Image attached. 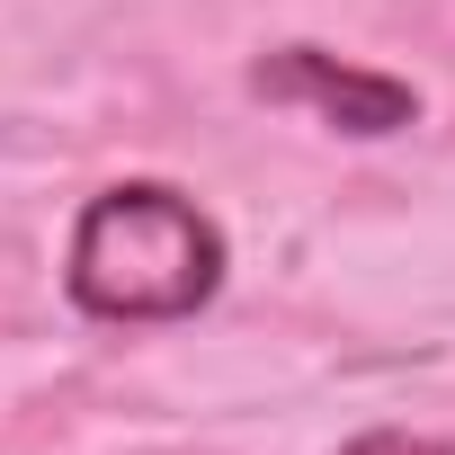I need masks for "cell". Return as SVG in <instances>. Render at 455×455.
Wrapping results in <instances>:
<instances>
[{
	"mask_svg": "<svg viewBox=\"0 0 455 455\" xmlns=\"http://www.w3.org/2000/svg\"><path fill=\"white\" fill-rule=\"evenodd\" d=\"M339 455H455L446 437H411V428H366V437H348Z\"/></svg>",
	"mask_w": 455,
	"mask_h": 455,
	"instance_id": "cell-3",
	"label": "cell"
},
{
	"mask_svg": "<svg viewBox=\"0 0 455 455\" xmlns=\"http://www.w3.org/2000/svg\"><path fill=\"white\" fill-rule=\"evenodd\" d=\"M251 90L259 99H304V108H322L339 134H402L411 116H419V90L411 81H393V72H366V63H339V54H322V45H277V54H259L251 63Z\"/></svg>",
	"mask_w": 455,
	"mask_h": 455,
	"instance_id": "cell-2",
	"label": "cell"
},
{
	"mask_svg": "<svg viewBox=\"0 0 455 455\" xmlns=\"http://www.w3.org/2000/svg\"><path fill=\"white\" fill-rule=\"evenodd\" d=\"M63 286L99 322H188L223 286L214 214L170 179H116L81 205Z\"/></svg>",
	"mask_w": 455,
	"mask_h": 455,
	"instance_id": "cell-1",
	"label": "cell"
}]
</instances>
